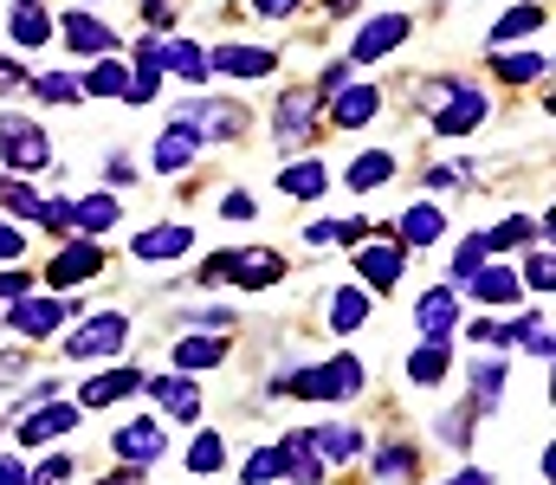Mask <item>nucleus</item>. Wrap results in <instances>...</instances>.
Segmentation results:
<instances>
[{"instance_id":"obj_21","label":"nucleus","mask_w":556,"mask_h":485,"mask_svg":"<svg viewBox=\"0 0 556 485\" xmlns=\"http://www.w3.org/2000/svg\"><path fill=\"white\" fill-rule=\"evenodd\" d=\"M466 292H472L479 305H518V298H525L518 272H505V266H479V272L466 279Z\"/></svg>"},{"instance_id":"obj_54","label":"nucleus","mask_w":556,"mask_h":485,"mask_svg":"<svg viewBox=\"0 0 556 485\" xmlns=\"http://www.w3.org/2000/svg\"><path fill=\"white\" fill-rule=\"evenodd\" d=\"M304 240H311V246H337V220H311Z\"/></svg>"},{"instance_id":"obj_41","label":"nucleus","mask_w":556,"mask_h":485,"mask_svg":"<svg viewBox=\"0 0 556 485\" xmlns=\"http://www.w3.org/2000/svg\"><path fill=\"white\" fill-rule=\"evenodd\" d=\"M220 467H227V441L220 434H201L188 447V473H220Z\"/></svg>"},{"instance_id":"obj_10","label":"nucleus","mask_w":556,"mask_h":485,"mask_svg":"<svg viewBox=\"0 0 556 485\" xmlns=\"http://www.w3.org/2000/svg\"><path fill=\"white\" fill-rule=\"evenodd\" d=\"M402 39H408V13H376V20L356 33V65H376V59H389Z\"/></svg>"},{"instance_id":"obj_43","label":"nucleus","mask_w":556,"mask_h":485,"mask_svg":"<svg viewBox=\"0 0 556 485\" xmlns=\"http://www.w3.org/2000/svg\"><path fill=\"white\" fill-rule=\"evenodd\" d=\"M485 259H492V253H485V233H472V240L459 246V259H453V285H466V279H472Z\"/></svg>"},{"instance_id":"obj_13","label":"nucleus","mask_w":556,"mask_h":485,"mask_svg":"<svg viewBox=\"0 0 556 485\" xmlns=\"http://www.w3.org/2000/svg\"><path fill=\"white\" fill-rule=\"evenodd\" d=\"M415 323L427 330V343H446V336H453V323H459V292H453V285H433V292H420Z\"/></svg>"},{"instance_id":"obj_35","label":"nucleus","mask_w":556,"mask_h":485,"mask_svg":"<svg viewBox=\"0 0 556 485\" xmlns=\"http://www.w3.org/2000/svg\"><path fill=\"white\" fill-rule=\"evenodd\" d=\"M505 343H518V349H531L538 362H551V323L544 318H518V323H505Z\"/></svg>"},{"instance_id":"obj_9","label":"nucleus","mask_w":556,"mask_h":485,"mask_svg":"<svg viewBox=\"0 0 556 485\" xmlns=\"http://www.w3.org/2000/svg\"><path fill=\"white\" fill-rule=\"evenodd\" d=\"M356 279H363L369 292H395V279H402V246H395V240H363V246H356Z\"/></svg>"},{"instance_id":"obj_31","label":"nucleus","mask_w":556,"mask_h":485,"mask_svg":"<svg viewBox=\"0 0 556 485\" xmlns=\"http://www.w3.org/2000/svg\"><path fill=\"white\" fill-rule=\"evenodd\" d=\"M363 318H369V292L343 285V292L330 298V330H337V336H350V330H363Z\"/></svg>"},{"instance_id":"obj_14","label":"nucleus","mask_w":556,"mask_h":485,"mask_svg":"<svg viewBox=\"0 0 556 485\" xmlns=\"http://www.w3.org/2000/svg\"><path fill=\"white\" fill-rule=\"evenodd\" d=\"M72 311H78V305H65V298H20V305H13V330H20V336H52V330H65Z\"/></svg>"},{"instance_id":"obj_56","label":"nucleus","mask_w":556,"mask_h":485,"mask_svg":"<svg viewBox=\"0 0 556 485\" xmlns=\"http://www.w3.org/2000/svg\"><path fill=\"white\" fill-rule=\"evenodd\" d=\"M466 336H472V343H505V323L479 318V323H472V330H466Z\"/></svg>"},{"instance_id":"obj_46","label":"nucleus","mask_w":556,"mask_h":485,"mask_svg":"<svg viewBox=\"0 0 556 485\" xmlns=\"http://www.w3.org/2000/svg\"><path fill=\"white\" fill-rule=\"evenodd\" d=\"M46 233H72V201H39V214H33Z\"/></svg>"},{"instance_id":"obj_39","label":"nucleus","mask_w":556,"mask_h":485,"mask_svg":"<svg viewBox=\"0 0 556 485\" xmlns=\"http://www.w3.org/2000/svg\"><path fill=\"white\" fill-rule=\"evenodd\" d=\"M518 285H531V292H551V285H556V253H551V240H538V253L525 259Z\"/></svg>"},{"instance_id":"obj_50","label":"nucleus","mask_w":556,"mask_h":485,"mask_svg":"<svg viewBox=\"0 0 556 485\" xmlns=\"http://www.w3.org/2000/svg\"><path fill=\"white\" fill-rule=\"evenodd\" d=\"M466 427H472V414L459 408V414H446V421H440V441H446V447H466V441H472Z\"/></svg>"},{"instance_id":"obj_42","label":"nucleus","mask_w":556,"mask_h":485,"mask_svg":"<svg viewBox=\"0 0 556 485\" xmlns=\"http://www.w3.org/2000/svg\"><path fill=\"white\" fill-rule=\"evenodd\" d=\"M266 480H285V447H260L247 460V485H266Z\"/></svg>"},{"instance_id":"obj_27","label":"nucleus","mask_w":556,"mask_h":485,"mask_svg":"<svg viewBox=\"0 0 556 485\" xmlns=\"http://www.w3.org/2000/svg\"><path fill=\"white\" fill-rule=\"evenodd\" d=\"M104 227H117V194L72 201V233H78V240H85V233H104Z\"/></svg>"},{"instance_id":"obj_45","label":"nucleus","mask_w":556,"mask_h":485,"mask_svg":"<svg viewBox=\"0 0 556 485\" xmlns=\"http://www.w3.org/2000/svg\"><path fill=\"white\" fill-rule=\"evenodd\" d=\"M0 207H13V214H26V220H33V214H39V194H33L26 181H0Z\"/></svg>"},{"instance_id":"obj_16","label":"nucleus","mask_w":556,"mask_h":485,"mask_svg":"<svg viewBox=\"0 0 556 485\" xmlns=\"http://www.w3.org/2000/svg\"><path fill=\"white\" fill-rule=\"evenodd\" d=\"M194 150H201V137H194V130H188V124L175 117V124H168V130L155 137V150H149V162H155V175H181V168L194 162Z\"/></svg>"},{"instance_id":"obj_18","label":"nucleus","mask_w":556,"mask_h":485,"mask_svg":"<svg viewBox=\"0 0 556 485\" xmlns=\"http://www.w3.org/2000/svg\"><path fill=\"white\" fill-rule=\"evenodd\" d=\"M149 395H155V408L168 414V421H194L201 414V388L188 382V375H162V382H142Z\"/></svg>"},{"instance_id":"obj_12","label":"nucleus","mask_w":556,"mask_h":485,"mask_svg":"<svg viewBox=\"0 0 556 485\" xmlns=\"http://www.w3.org/2000/svg\"><path fill=\"white\" fill-rule=\"evenodd\" d=\"M142 382H149V375H142V369H124V362H117V369H98V375L78 388V408H111V401L137 395Z\"/></svg>"},{"instance_id":"obj_24","label":"nucleus","mask_w":556,"mask_h":485,"mask_svg":"<svg viewBox=\"0 0 556 485\" xmlns=\"http://www.w3.org/2000/svg\"><path fill=\"white\" fill-rule=\"evenodd\" d=\"M505 395V362H472V395H466V414H492Z\"/></svg>"},{"instance_id":"obj_3","label":"nucleus","mask_w":556,"mask_h":485,"mask_svg":"<svg viewBox=\"0 0 556 485\" xmlns=\"http://www.w3.org/2000/svg\"><path fill=\"white\" fill-rule=\"evenodd\" d=\"M0 156L13 162V175H39V168L52 162V143H46V130H39L33 117L7 111V117H0Z\"/></svg>"},{"instance_id":"obj_49","label":"nucleus","mask_w":556,"mask_h":485,"mask_svg":"<svg viewBox=\"0 0 556 485\" xmlns=\"http://www.w3.org/2000/svg\"><path fill=\"white\" fill-rule=\"evenodd\" d=\"M0 298H7V305H20V298H33V279H26L20 266H7V272H0Z\"/></svg>"},{"instance_id":"obj_52","label":"nucleus","mask_w":556,"mask_h":485,"mask_svg":"<svg viewBox=\"0 0 556 485\" xmlns=\"http://www.w3.org/2000/svg\"><path fill=\"white\" fill-rule=\"evenodd\" d=\"M466 181V168L459 162H440V168H427V188H459Z\"/></svg>"},{"instance_id":"obj_4","label":"nucleus","mask_w":556,"mask_h":485,"mask_svg":"<svg viewBox=\"0 0 556 485\" xmlns=\"http://www.w3.org/2000/svg\"><path fill=\"white\" fill-rule=\"evenodd\" d=\"M124 336H130V318H124V311H98V318H85L72 336H65V356H72V362L117 356V349H124Z\"/></svg>"},{"instance_id":"obj_48","label":"nucleus","mask_w":556,"mask_h":485,"mask_svg":"<svg viewBox=\"0 0 556 485\" xmlns=\"http://www.w3.org/2000/svg\"><path fill=\"white\" fill-rule=\"evenodd\" d=\"M343 85H350V59H337V65H324V78H317L311 91H317V98H337Z\"/></svg>"},{"instance_id":"obj_30","label":"nucleus","mask_w":556,"mask_h":485,"mask_svg":"<svg viewBox=\"0 0 556 485\" xmlns=\"http://www.w3.org/2000/svg\"><path fill=\"white\" fill-rule=\"evenodd\" d=\"M317 460H356L363 454V427H311Z\"/></svg>"},{"instance_id":"obj_51","label":"nucleus","mask_w":556,"mask_h":485,"mask_svg":"<svg viewBox=\"0 0 556 485\" xmlns=\"http://www.w3.org/2000/svg\"><path fill=\"white\" fill-rule=\"evenodd\" d=\"M20 246H26V233L0 220V266H20Z\"/></svg>"},{"instance_id":"obj_28","label":"nucleus","mask_w":556,"mask_h":485,"mask_svg":"<svg viewBox=\"0 0 556 485\" xmlns=\"http://www.w3.org/2000/svg\"><path fill=\"white\" fill-rule=\"evenodd\" d=\"M124 78H130L124 59H98V65L78 78V91H85V98H124Z\"/></svg>"},{"instance_id":"obj_59","label":"nucleus","mask_w":556,"mask_h":485,"mask_svg":"<svg viewBox=\"0 0 556 485\" xmlns=\"http://www.w3.org/2000/svg\"><path fill=\"white\" fill-rule=\"evenodd\" d=\"M446 485H492V473H485V467H466L459 480H446Z\"/></svg>"},{"instance_id":"obj_47","label":"nucleus","mask_w":556,"mask_h":485,"mask_svg":"<svg viewBox=\"0 0 556 485\" xmlns=\"http://www.w3.org/2000/svg\"><path fill=\"white\" fill-rule=\"evenodd\" d=\"M65 480H72V454H52L46 467H33V473H26V485H65Z\"/></svg>"},{"instance_id":"obj_32","label":"nucleus","mask_w":556,"mask_h":485,"mask_svg":"<svg viewBox=\"0 0 556 485\" xmlns=\"http://www.w3.org/2000/svg\"><path fill=\"white\" fill-rule=\"evenodd\" d=\"M492 72L511 78V85H531V78L551 72V59H544V52H492Z\"/></svg>"},{"instance_id":"obj_2","label":"nucleus","mask_w":556,"mask_h":485,"mask_svg":"<svg viewBox=\"0 0 556 485\" xmlns=\"http://www.w3.org/2000/svg\"><path fill=\"white\" fill-rule=\"evenodd\" d=\"M363 388V362L356 356H337L324 369H298L291 382H273V395H304V401H350Z\"/></svg>"},{"instance_id":"obj_34","label":"nucleus","mask_w":556,"mask_h":485,"mask_svg":"<svg viewBox=\"0 0 556 485\" xmlns=\"http://www.w3.org/2000/svg\"><path fill=\"white\" fill-rule=\"evenodd\" d=\"M440 227H446V220H440V207H427V201H420V207L402 214V240H395V246H433V240H440Z\"/></svg>"},{"instance_id":"obj_53","label":"nucleus","mask_w":556,"mask_h":485,"mask_svg":"<svg viewBox=\"0 0 556 485\" xmlns=\"http://www.w3.org/2000/svg\"><path fill=\"white\" fill-rule=\"evenodd\" d=\"M220 214H227V220H253V194H227Z\"/></svg>"},{"instance_id":"obj_5","label":"nucleus","mask_w":556,"mask_h":485,"mask_svg":"<svg viewBox=\"0 0 556 485\" xmlns=\"http://www.w3.org/2000/svg\"><path fill=\"white\" fill-rule=\"evenodd\" d=\"M485 117H492V98H485L472 78H459V85H453V98L433 111V130H440V137H472Z\"/></svg>"},{"instance_id":"obj_7","label":"nucleus","mask_w":556,"mask_h":485,"mask_svg":"<svg viewBox=\"0 0 556 485\" xmlns=\"http://www.w3.org/2000/svg\"><path fill=\"white\" fill-rule=\"evenodd\" d=\"M317 104H324V98H317V91H311V85H298V91H285V98H278V111H273V143L278 150H298V143H304V137H311V117H317Z\"/></svg>"},{"instance_id":"obj_36","label":"nucleus","mask_w":556,"mask_h":485,"mask_svg":"<svg viewBox=\"0 0 556 485\" xmlns=\"http://www.w3.org/2000/svg\"><path fill=\"white\" fill-rule=\"evenodd\" d=\"M415 480V447H376V485H408Z\"/></svg>"},{"instance_id":"obj_11","label":"nucleus","mask_w":556,"mask_h":485,"mask_svg":"<svg viewBox=\"0 0 556 485\" xmlns=\"http://www.w3.org/2000/svg\"><path fill=\"white\" fill-rule=\"evenodd\" d=\"M207 72H220V78H266V72H278V59L266 46H214Z\"/></svg>"},{"instance_id":"obj_38","label":"nucleus","mask_w":556,"mask_h":485,"mask_svg":"<svg viewBox=\"0 0 556 485\" xmlns=\"http://www.w3.org/2000/svg\"><path fill=\"white\" fill-rule=\"evenodd\" d=\"M538 26H544V7H538V0H531V7H511V13L492 26V46H505V39H525V33H538Z\"/></svg>"},{"instance_id":"obj_15","label":"nucleus","mask_w":556,"mask_h":485,"mask_svg":"<svg viewBox=\"0 0 556 485\" xmlns=\"http://www.w3.org/2000/svg\"><path fill=\"white\" fill-rule=\"evenodd\" d=\"M376 111H382V91H376V85H343V91L330 98V124H337V130H363Z\"/></svg>"},{"instance_id":"obj_26","label":"nucleus","mask_w":556,"mask_h":485,"mask_svg":"<svg viewBox=\"0 0 556 485\" xmlns=\"http://www.w3.org/2000/svg\"><path fill=\"white\" fill-rule=\"evenodd\" d=\"M278 188H285L291 201H317V194L330 188V168H324V162H291V168L278 175Z\"/></svg>"},{"instance_id":"obj_6","label":"nucleus","mask_w":556,"mask_h":485,"mask_svg":"<svg viewBox=\"0 0 556 485\" xmlns=\"http://www.w3.org/2000/svg\"><path fill=\"white\" fill-rule=\"evenodd\" d=\"M78 401H46V408H33L26 421H20V447H52V441H65V434H78Z\"/></svg>"},{"instance_id":"obj_8","label":"nucleus","mask_w":556,"mask_h":485,"mask_svg":"<svg viewBox=\"0 0 556 485\" xmlns=\"http://www.w3.org/2000/svg\"><path fill=\"white\" fill-rule=\"evenodd\" d=\"M98 272H104V253H98L91 240H65L46 279H52V292H72V285H85V279H98Z\"/></svg>"},{"instance_id":"obj_19","label":"nucleus","mask_w":556,"mask_h":485,"mask_svg":"<svg viewBox=\"0 0 556 485\" xmlns=\"http://www.w3.org/2000/svg\"><path fill=\"white\" fill-rule=\"evenodd\" d=\"M188 246H194V227H175V220H168V227H149V233L130 240L137 259H181Z\"/></svg>"},{"instance_id":"obj_33","label":"nucleus","mask_w":556,"mask_h":485,"mask_svg":"<svg viewBox=\"0 0 556 485\" xmlns=\"http://www.w3.org/2000/svg\"><path fill=\"white\" fill-rule=\"evenodd\" d=\"M389 175H395V156H389V150H369V156L350 162V188H356V194H376Z\"/></svg>"},{"instance_id":"obj_25","label":"nucleus","mask_w":556,"mask_h":485,"mask_svg":"<svg viewBox=\"0 0 556 485\" xmlns=\"http://www.w3.org/2000/svg\"><path fill=\"white\" fill-rule=\"evenodd\" d=\"M7 26H13L20 46H46V39H52V13H46L39 0H13V20H7Z\"/></svg>"},{"instance_id":"obj_40","label":"nucleus","mask_w":556,"mask_h":485,"mask_svg":"<svg viewBox=\"0 0 556 485\" xmlns=\"http://www.w3.org/2000/svg\"><path fill=\"white\" fill-rule=\"evenodd\" d=\"M525 240H544V227H531L525 214H511V220H498V227L485 233V253H498V246H525Z\"/></svg>"},{"instance_id":"obj_17","label":"nucleus","mask_w":556,"mask_h":485,"mask_svg":"<svg viewBox=\"0 0 556 485\" xmlns=\"http://www.w3.org/2000/svg\"><path fill=\"white\" fill-rule=\"evenodd\" d=\"M111 447H117V460H124V467H149V460L168 447V434H162L155 421H130V427H117V434H111Z\"/></svg>"},{"instance_id":"obj_1","label":"nucleus","mask_w":556,"mask_h":485,"mask_svg":"<svg viewBox=\"0 0 556 485\" xmlns=\"http://www.w3.org/2000/svg\"><path fill=\"white\" fill-rule=\"evenodd\" d=\"M278 279H285V259H278L273 246H233V253H214V259L201 266V285H207V292H220V285L260 292V285H278Z\"/></svg>"},{"instance_id":"obj_23","label":"nucleus","mask_w":556,"mask_h":485,"mask_svg":"<svg viewBox=\"0 0 556 485\" xmlns=\"http://www.w3.org/2000/svg\"><path fill=\"white\" fill-rule=\"evenodd\" d=\"M162 72H175L181 85H207V78H214V72H207V52L188 46V39H162Z\"/></svg>"},{"instance_id":"obj_29","label":"nucleus","mask_w":556,"mask_h":485,"mask_svg":"<svg viewBox=\"0 0 556 485\" xmlns=\"http://www.w3.org/2000/svg\"><path fill=\"white\" fill-rule=\"evenodd\" d=\"M227 356V336H181L175 343V369L188 375V369H214Z\"/></svg>"},{"instance_id":"obj_55","label":"nucleus","mask_w":556,"mask_h":485,"mask_svg":"<svg viewBox=\"0 0 556 485\" xmlns=\"http://www.w3.org/2000/svg\"><path fill=\"white\" fill-rule=\"evenodd\" d=\"M104 181H111V188H124V181H137V168H130L124 156H111V162H104Z\"/></svg>"},{"instance_id":"obj_22","label":"nucleus","mask_w":556,"mask_h":485,"mask_svg":"<svg viewBox=\"0 0 556 485\" xmlns=\"http://www.w3.org/2000/svg\"><path fill=\"white\" fill-rule=\"evenodd\" d=\"M65 46H72V52H98V59H104V52L117 46V33H111L98 13H65Z\"/></svg>"},{"instance_id":"obj_20","label":"nucleus","mask_w":556,"mask_h":485,"mask_svg":"<svg viewBox=\"0 0 556 485\" xmlns=\"http://www.w3.org/2000/svg\"><path fill=\"white\" fill-rule=\"evenodd\" d=\"M181 124L194 130V137H240V104H188L181 111Z\"/></svg>"},{"instance_id":"obj_58","label":"nucleus","mask_w":556,"mask_h":485,"mask_svg":"<svg viewBox=\"0 0 556 485\" xmlns=\"http://www.w3.org/2000/svg\"><path fill=\"white\" fill-rule=\"evenodd\" d=\"M0 485H26V467L20 460H0Z\"/></svg>"},{"instance_id":"obj_57","label":"nucleus","mask_w":556,"mask_h":485,"mask_svg":"<svg viewBox=\"0 0 556 485\" xmlns=\"http://www.w3.org/2000/svg\"><path fill=\"white\" fill-rule=\"evenodd\" d=\"M253 7H260V13H266V20H285V13H298V7H304V0H253Z\"/></svg>"},{"instance_id":"obj_44","label":"nucleus","mask_w":556,"mask_h":485,"mask_svg":"<svg viewBox=\"0 0 556 485\" xmlns=\"http://www.w3.org/2000/svg\"><path fill=\"white\" fill-rule=\"evenodd\" d=\"M33 91H39V98H52V104H72V98H85V91H78V78H72V72H46V78H39V85H33Z\"/></svg>"},{"instance_id":"obj_37","label":"nucleus","mask_w":556,"mask_h":485,"mask_svg":"<svg viewBox=\"0 0 556 485\" xmlns=\"http://www.w3.org/2000/svg\"><path fill=\"white\" fill-rule=\"evenodd\" d=\"M446 375V343H420L415 356H408V382H420V388H433Z\"/></svg>"}]
</instances>
